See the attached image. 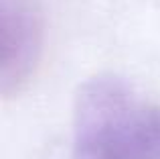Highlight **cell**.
I'll list each match as a JSON object with an SVG mask.
<instances>
[{"label": "cell", "mask_w": 160, "mask_h": 159, "mask_svg": "<svg viewBox=\"0 0 160 159\" xmlns=\"http://www.w3.org/2000/svg\"><path fill=\"white\" fill-rule=\"evenodd\" d=\"M73 159H160V108L116 76L91 78L75 98Z\"/></svg>", "instance_id": "1"}]
</instances>
